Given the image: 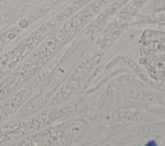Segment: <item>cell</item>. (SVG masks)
<instances>
[{
    "label": "cell",
    "mask_w": 165,
    "mask_h": 146,
    "mask_svg": "<svg viewBox=\"0 0 165 146\" xmlns=\"http://www.w3.org/2000/svg\"><path fill=\"white\" fill-rule=\"evenodd\" d=\"M144 146H158V144H157L155 140H151L150 142H148Z\"/></svg>",
    "instance_id": "1"
}]
</instances>
